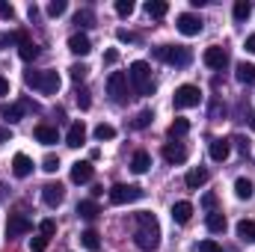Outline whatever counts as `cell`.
<instances>
[{
    "label": "cell",
    "mask_w": 255,
    "mask_h": 252,
    "mask_svg": "<svg viewBox=\"0 0 255 252\" xmlns=\"http://www.w3.org/2000/svg\"><path fill=\"white\" fill-rule=\"evenodd\" d=\"M128 80H130V86H133L136 95H151V92H154L151 68H148V63H142V60L130 63V68H128Z\"/></svg>",
    "instance_id": "3"
},
{
    "label": "cell",
    "mask_w": 255,
    "mask_h": 252,
    "mask_svg": "<svg viewBox=\"0 0 255 252\" xmlns=\"http://www.w3.org/2000/svg\"><path fill=\"white\" fill-rule=\"evenodd\" d=\"M151 119H154V113H151V110H139V113L133 116L130 127H136V130H145V127L151 125Z\"/></svg>",
    "instance_id": "31"
},
{
    "label": "cell",
    "mask_w": 255,
    "mask_h": 252,
    "mask_svg": "<svg viewBox=\"0 0 255 252\" xmlns=\"http://www.w3.org/2000/svg\"><path fill=\"white\" fill-rule=\"evenodd\" d=\"M92 175H95V166H92L89 160H77V163L71 166V181H74V184H89Z\"/></svg>",
    "instance_id": "13"
},
{
    "label": "cell",
    "mask_w": 255,
    "mask_h": 252,
    "mask_svg": "<svg viewBox=\"0 0 255 252\" xmlns=\"http://www.w3.org/2000/svg\"><path fill=\"white\" fill-rule=\"evenodd\" d=\"M148 166H151V154L148 151H133V157H130V169L136 172V175H142V172H148Z\"/></svg>",
    "instance_id": "20"
},
{
    "label": "cell",
    "mask_w": 255,
    "mask_h": 252,
    "mask_svg": "<svg viewBox=\"0 0 255 252\" xmlns=\"http://www.w3.org/2000/svg\"><path fill=\"white\" fill-rule=\"evenodd\" d=\"M74 101L80 104V110H89V107H92V98H89L86 89H77V92H74Z\"/></svg>",
    "instance_id": "36"
},
{
    "label": "cell",
    "mask_w": 255,
    "mask_h": 252,
    "mask_svg": "<svg viewBox=\"0 0 255 252\" xmlns=\"http://www.w3.org/2000/svg\"><path fill=\"white\" fill-rule=\"evenodd\" d=\"M83 142H86V125H83V122H71L68 133H65V145H71V148H80Z\"/></svg>",
    "instance_id": "16"
},
{
    "label": "cell",
    "mask_w": 255,
    "mask_h": 252,
    "mask_svg": "<svg viewBox=\"0 0 255 252\" xmlns=\"http://www.w3.org/2000/svg\"><path fill=\"white\" fill-rule=\"evenodd\" d=\"M45 250H48V238L45 235H39V238L30 241V252H45Z\"/></svg>",
    "instance_id": "40"
},
{
    "label": "cell",
    "mask_w": 255,
    "mask_h": 252,
    "mask_svg": "<svg viewBox=\"0 0 255 252\" xmlns=\"http://www.w3.org/2000/svg\"><path fill=\"white\" fill-rule=\"evenodd\" d=\"M184 184H187L190 190L205 187V184H208V169H205V166H196V169H190V172H187V178H184Z\"/></svg>",
    "instance_id": "19"
},
{
    "label": "cell",
    "mask_w": 255,
    "mask_h": 252,
    "mask_svg": "<svg viewBox=\"0 0 255 252\" xmlns=\"http://www.w3.org/2000/svg\"><path fill=\"white\" fill-rule=\"evenodd\" d=\"M6 139H12V130L9 127H0V142H6Z\"/></svg>",
    "instance_id": "50"
},
{
    "label": "cell",
    "mask_w": 255,
    "mask_h": 252,
    "mask_svg": "<svg viewBox=\"0 0 255 252\" xmlns=\"http://www.w3.org/2000/svg\"><path fill=\"white\" fill-rule=\"evenodd\" d=\"M33 133H36V139H39L42 145H54V142L60 139V133H57V127L54 125H36Z\"/></svg>",
    "instance_id": "21"
},
{
    "label": "cell",
    "mask_w": 255,
    "mask_h": 252,
    "mask_svg": "<svg viewBox=\"0 0 255 252\" xmlns=\"http://www.w3.org/2000/svg\"><path fill=\"white\" fill-rule=\"evenodd\" d=\"M116 39H119V42H128V45L139 42V36H136V33H130V30H116Z\"/></svg>",
    "instance_id": "44"
},
{
    "label": "cell",
    "mask_w": 255,
    "mask_h": 252,
    "mask_svg": "<svg viewBox=\"0 0 255 252\" xmlns=\"http://www.w3.org/2000/svg\"><path fill=\"white\" fill-rule=\"evenodd\" d=\"M175 27H178V33L181 36H199L202 33V18L199 15H193V12H181L178 18H175Z\"/></svg>",
    "instance_id": "8"
},
{
    "label": "cell",
    "mask_w": 255,
    "mask_h": 252,
    "mask_svg": "<svg viewBox=\"0 0 255 252\" xmlns=\"http://www.w3.org/2000/svg\"><path fill=\"white\" fill-rule=\"evenodd\" d=\"M250 127H253V130H255V113H253V116H250Z\"/></svg>",
    "instance_id": "53"
},
{
    "label": "cell",
    "mask_w": 255,
    "mask_h": 252,
    "mask_svg": "<svg viewBox=\"0 0 255 252\" xmlns=\"http://www.w3.org/2000/svg\"><path fill=\"white\" fill-rule=\"evenodd\" d=\"M202 60L208 68H214V71H223L226 65H229V54H226V48H220V45H214V48H208L205 54H202Z\"/></svg>",
    "instance_id": "10"
},
{
    "label": "cell",
    "mask_w": 255,
    "mask_h": 252,
    "mask_svg": "<svg viewBox=\"0 0 255 252\" xmlns=\"http://www.w3.org/2000/svg\"><path fill=\"white\" fill-rule=\"evenodd\" d=\"M247 51L255 54V33H253V36H247Z\"/></svg>",
    "instance_id": "52"
},
{
    "label": "cell",
    "mask_w": 255,
    "mask_h": 252,
    "mask_svg": "<svg viewBox=\"0 0 255 252\" xmlns=\"http://www.w3.org/2000/svg\"><path fill=\"white\" fill-rule=\"evenodd\" d=\"M163 160L172 163V166H175V163H184V160H187V148H184L181 142H166V145H163Z\"/></svg>",
    "instance_id": "15"
},
{
    "label": "cell",
    "mask_w": 255,
    "mask_h": 252,
    "mask_svg": "<svg viewBox=\"0 0 255 252\" xmlns=\"http://www.w3.org/2000/svg\"><path fill=\"white\" fill-rule=\"evenodd\" d=\"M190 217H193V205L190 202H175V205H172V220H175L178 226L190 223Z\"/></svg>",
    "instance_id": "22"
},
{
    "label": "cell",
    "mask_w": 255,
    "mask_h": 252,
    "mask_svg": "<svg viewBox=\"0 0 255 252\" xmlns=\"http://www.w3.org/2000/svg\"><path fill=\"white\" fill-rule=\"evenodd\" d=\"M68 51H71V54H77V57H86V54L92 51L89 36H86V33H74V36L68 39Z\"/></svg>",
    "instance_id": "17"
},
{
    "label": "cell",
    "mask_w": 255,
    "mask_h": 252,
    "mask_svg": "<svg viewBox=\"0 0 255 252\" xmlns=\"http://www.w3.org/2000/svg\"><path fill=\"white\" fill-rule=\"evenodd\" d=\"M77 214H80L83 220H95V217L101 214V208H98L95 199H83V202H77Z\"/></svg>",
    "instance_id": "24"
},
{
    "label": "cell",
    "mask_w": 255,
    "mask_h": 252,
    "mask_svg": "<svg viewBox=\"0 0 255 252\" xmlns=\"http://www.w3.org/2000/svg\"><path fill=\"white\" fill-rule=\"evenodd\" d=\"M0 18H9V21H12V18H15V9H12L9 3H0Z\"/></svg>",
    "instance_id": "47"
},
{
    "label": "cell",
    "mask_w": 255,
    "mask_h": 252,
    "mask_svg": "<svg viewBox=\"0 0 255 252\" xmlns=\"http://www.w3.org/2000/svg\"><path fill=\"white\" fill-rule=\"evenodd\" d=\"M238 238L244 244H255V220H241L238 223Z\"/></svg>",
    "instance_id": "25"
},
{
    "label": "cell",
    "mask_w": 255,
    "mask_h": 252,
    "mask_svg": "<svg viewBox=\"0 0 255 252\" xmlns=\"http://www.w3.org/2000/svg\"><path fill=\"white\" fill-rule=\"evenodd\" d=\"M238 80L241 83H255V65L253 63H238Z\"/></svg>",
    "instance_id": "27"
},
{
    "label": "cell",
    "mask_w": 255,
    "mask_h": 252,
    "mask_svg": "<svg viewBox=\"0 0 255 252\" xmlns=\"http://www.w3.org/2000/svg\"><path fill=\"white\" fill-rule=\"evenodd\" d=\"M202 205H205L208 211H214V208H217V196H214V193H205V196H202Z\"/></svg>",
    "instance_id": "45"
},
{
    "label": "cell",
    "mask_w": 255,
    "mask_h": 252,
    "mask_svg": "<svg viewBox=\"0 0 255 252\" xmlns=\"http://www.w3.org/2000/svg\"><path fill=\"white\" fill-rule=\"evenodd\" d=\"M154 60H160L166 65H175V68H187L193 63V54H190V48H184V45H160V48H154Z\"/></svg>",
    "instance_id": "4"
},
{
    "label": "cell",
    "mask_w": 255,
    "mask_h": 252,
    "mask_svg": "<svg viewBox=\"0 0 255 252\" xmlns=\"http://www.w3.org/2000/svg\"><path fill=\"white\" fill-rule=\"evenodd\" d=\"M24 113H27L24 101H21V104H0V116H3V122H6V125L21 122V119H24Z\"/></svg>",
    "instance_id": "14"
},
{
    "label": "cell",
    "mask_w": 255,
    "mask_h": 252,
    "mask_svg": "<svg viewBox=\"0 0 255 252\" xmlns=\"http://www.w3.org/2000/svg\"><path fill=\"white\" fill-rule=\"evenodd\" d=\"M80 244H83L89 252H98L101 250V235H98L95 229H86V232L80 235Z\"/></svg>",
    "instance_id": "26"
},
{
    "label": "cell",
    "mask_w": 255,
    "mask_h": 252,
    "mask_svg": "<svg viewBox=\"0 0 255 252\" xmlns=\"http://www.w3.org/2000/svg\"><path fill=\"white\" fill-rule=\"evenodd\" d=\"M107 196H110L113 205H130V202H139L145 196V190L136 187V184H113L107 190Z\"/></svg>",
    "instance_id": "5"
},
{
    "label": "cell",
    "mask_w": 255,
    "mask_h": 252,
    "mask_svg": "<svg viewBox=\"0 0 255 252\" xmlns=\"http://www.w3.org/2000/svg\"><path fill=\"white\" fill-rule=\"evenodd\" d=\"M107 92H110V98H113L116 104H125L128 101V74L113 71V74L107 77Z\"/></svg>",
    "instance_id": "7"
},
{
    "label": "cell",
    "mask_w": 255,
    "mask_h": 252,
    "mask_svg": "<svg viewBox=\"0 0 255 252\" xmlns=\"http://www.w3.org/2000/svg\"><path fill=\"white\" fill-rule=\"evenodd\" d=\"M205 226H208V232H214V235H223L229 223H226V217H223L220 211H211V214L205 217Z\"/></svg>",
    "instance_id": "23"
},
{
    "label": "cell",
    "mask_w": 255,
    "mask_h": 252,
    "mask_svg": "<svg viewBox=\"0 0 255 252\" xmlns=\"http://www.w3.org/2000/svg\"><path fill=\"white\" fill-rule=\"evenodd\" d=\"M65 9H68V3H65V0H54V3H48V15H54V18H60Z\"/></svg>",
    "instance_id": "39"
},
{
    "label": "cell",
    "mask_w": 255,
    "mask_h": 252,
    "mask_svg": "<svg viewBox=\"0 0 255 252\" xmlns=\"http://www.w3.org/2000/svg\"><path fill=\"white\" fill-rule=\"evenodd\" d=\"M9 45H15V33H0V51Z\"/></svg>",
    "instance_id": "46"
},
{
    "label": "cell",
    "mask_w": 255,
    "mask_h": 252,
    "mask_svg": "<svg viewBox=\"0 0 255 252\" xmlns=\"http://www.w3.org/2000/svg\"><path fill=\"white\" fill-rule=\"evenodd\" d=\"M133 244L139 247V250L145 252H154L160 247V223H157V217L151 214V211H139V214H133Z\"/></svg>",
    "instance_id": "1"
},
{
    "label": "cell",
    "mask_w": 255,
    "mask_h": 252,
    "mask_svg": "<svg viewBox=\"0 0 255 252\" xmlns=\"http://www.w3.org/2000/svg\"><path fill=\"white\" fill-rule=\"evenodd\" d=\"M18 57L30 63V60H36V57H39V48H36V45L27 39V42H21V45H18Z\"/></svg>",
    "instance_id": "30"
},
{
    "label": "cell",
    "mask_w": 255,
    "mask_h": 252,
    "mask_svg": "<svg viewBox=\"0 0 255 252\" xmlns=\"http://www.w3.org/2000/svg\"><path fill=\"white\" fill-rule=\"evenodd\" d=\"M145 12H148L151 18H163V15L169 12V3H163V0H148V3H145Z\"/></svg>",
    "instance_id": "28"
},
{
    "label": "cell",
    "mask_w": 255,
    "mask_h": 252,
    "mask_svg": "<svg viewBox=\"0 0 255 252\" xmlns=\"http://www.w3.org/2000/svg\"><path fill=\"white\" fill-rule=\"evenodd\" d=\"M208 151H211V160L223 163V160H229V154H232V139H226V136H214Z\"/></svg>",
    "instance_id": "12"
},
{
    "label": "cell",
    "mask_w": 255,
    "mask_h": 252,
    "mask_svg": "<svg viewBox=\"0 0 255 252\" xmlns=\"http://www.w3.org/2000/svg\"><path fill=\"white\" fill-rule=\"evenodd\" d=\"M30 172H33V160L27 154H15L12 157V175L15 178H27Z\"/></svg>",
    "instance_id": "18"
},
{
    "label": "cell",
    "mask_w": 255,
    "mask_h": 252,
    "mask_svg": "<svg viewBox=\"0 0 255 252\" xmlns=\"http://www.w3.org/2000/svg\"><path fill=\"white\" fill-rule=\"evenodd\" d=\"M63 199H65V187L60 184V181H57V184L51 181V184H45V187H42V202H45L48 208H60V205H63Z\"/></svg>",
    "instance_id": "11"
},
{
    "label": "cell",
    "mask_w": 255,
    "mask_h": 252,
    "mask_svg": "<svg viewBox=\"0 0 255 252\" xmlns=\"http://www.w3.org/2000/svg\"><path fill=\"white\" fill-rule=\"evenodd\" d=\"M113 136H116V127L113 125H104V122H101V125L95 127V139L104 142V139H113Z\"/></svg>",
    "instance_id": "35"
},
{
    "label": "cell",
    "mask_w": 255,
    "mask_h": 252,
    "mask_svg": "<svg viewBox=\"0 0 255 252\" xmlns=\"http://www.w3.org/2000/svg\"><path fill=\"white\" fill-rule=\"evenodd\" d=\"M199 104H202V92H199V86H193V83L178 86L175 95H172V107H175V110H187V107H199Z\"/></svg>",
    "instance_id": "6"
},
{
    "label": "cell",
    "mask_w": 255,
    "mask_h": 252,
    "mask_svg": "<svg viewBox=\"0 0 255 252\" xmlns=\"http://www.w3.org/2000/svg\"><path fill=\"white\" fill-rule=\"evenodd\" d=\"M235 196H238V199H250V196H253V181H250V178H238V181H235Z\"/></svg>",
    "instance_id": "32"
},
{
    "label": "cell",
    "mask_w": 255,
    "mask_h": 252,
    "mask_svg": "<svg viewBox=\"0 0 255 252\" xmlns=\"http://www.w3.org/2000/svg\"><path fill=\"white\" fill-rule=\"evenodd\" d=\"M68 74H71V80H83V77L89 74V68H86L83 63H74L71 68H68Z\"/></svg>",
    "instance_id": "38"
},
{
    "label": "cell",
    "mask_w": 255,
    "mask_h": 252,
    "mask_svg": "<svg viewBox=\"0 0 255 252\" xmlns=\"http://www.w3.org/2000/svg\"><path fill=\"white\" fill-rule=\"evenodd\" d=\"M235 142H238V151H241V154H247V151H250V142H247L244 136H235Z\"/></svg>",
    "instance_id": "49"
},
{
    "label": "cell",
    "mask_w": 255,
    "mask_h": 252,
    "mask_svg": "<svg viewBox=\"0 0 255 252\" xmlns=\"http://www.w3.org/2000/svg\"><path fill=\"white\" fill-rule=\"evenodd\" d=\"M24 83L42 95H57L60 92V74L54 68H45V71H24Z\"/></svg>",
    "instance_id": "2"
},
{
    "label": "cell",
    "mask_w": 255,
    "mask_h": 252,
    "mask_svg": "<svg viewBox=\"0 0 255 252\" xmlns=\"http://www.w3.org/2000/svg\"><path fill=\"white\" fill-rule=\"evenodd\" d=\"M0 95H9V80L6 77H0Z\"/></svg>",
    "instance_id": "51"
},
{
    "label": "cell",
    "mask_w": 255,
    "mask_h": 252,
    "mask_svg": "<svg viewBox=\"0 0 255 252\" xmlns=\"http://www.w3.org/2000/svg\"><path fill=\"white\" fill-rule=\"evenodd\" d=\"M30 229H33V223H30L24 214H9V220H6V238H9V241L27 235Z\"/></svg>",
    "instance_id": "9"
},
{
    "label": "cell",
    "mask_w": 255,
    "mask_h": 252,
    "mask_svg": "<svg viewBox=\"0 0 255 252\" xmlns=\"http://www.w3.org/2000/svg\"><path fill=\"white\" fill-rule=\"evenodd\" d=\"M39 235H45V238L51 241V238L57 235V223H54V220H42V226H39Z\"/></svg>",
    "instance_id": "37"
},
{
    "label": "cell",
    "mask_w": 255,
    "mask_h": 252,
    "mask_svg": "<svg viewBox=\"0 0 255 252\" xmlns=\"http://www.w3.org/2000/svg\"><path fill=\"white\" fill-rule=\"evenodd\" d=\"M190 130V122L187 119H175L172 125H169V136H184Z\"/></svg>",
    "instance_id": "34"
},
{
    "label": "cell",
    "mask_w": 255,
    "mask_h": 252,
    "mask_svg": "<svg viewBox=\"0 0 255 252\" xmlns=\"http://www.w3.org/2000/svg\"><path fill=\"white\" fill-rule=\"evenodd\" d=\"M199 252H223V247L208 238V241H199Z\"/></svg>",
    "instance_id": "43"
},
{
    "label": "cell",
    "mask_w": 255,
    "mask_h": 252,
    "mask_svg": "<svg viewBox=\"0 0 255 252\" xmlns=\"http://www.w3.org/2000/svg\"><path fill=\"white\" fill-rule=\"evenodd\" d=\"M116 12H119L122 18H128V15L133 12V0H116Z\"/></svg>",
    "instance_id": "42"
},
{
    "label": "cell",
    "mask_w": 255,
    "mask_h": 252,
    "mask_svg": "<svg viewBox=\"0 0 255 252\" xmlns=\"http://www.w3.org/2000/svg\"><path fill=\"white\" fill-rule=\"evenodd\" d=\"M232 15H235V21H247V18L253 15V3H250V0H238L235 9H232Z\"/></svg>",
    "instance_id": "29"
},
{
    "label": "cell",
    "mask_w": 255,
    "mask_h": 252,
    "mask_svg": "<svg viewBox=\"0 0 255 252\" xmlns=\"http://www.w3.org/2000/svg\"><path fill=\"white\" fill-rule=\"evenodd\" d=\"M42 169H45V172H57V169H60V157H54V154H48V157L42 160Z\"/></svg>",
    "instance_id": "41"
},
{
    "label": "cell",
    "mask_w": 255,
    "mask_h": 252,
    "mask_svg": "<svg viewBox=\"0 0 255 252\" xmlns=\"http://www.w3.org/2000/svg\"><path fill=\"white\" fill-rule=\"evenodd\" d=\"M92 21H95V12H92V9H80V12L74 15V24H77V27H92Z\"/></svg>",
    "instance_id": "33"
},
{
    "label": "cell",
    "mask_w": 255,
    "mask_h": 252,
    "mask_svg": "<svg viewBox=\"0 0 255 252\" xmlns=\"http://www.w3.org/2000/svg\"><path fill=\"white\" fill-rule=\"evenodd\" d=\"M104 63H107V65L119 63V51H116V48H110V51H107V54H104Z\"/></svg>",
    "instance_id": "48"
}]
</instances>
